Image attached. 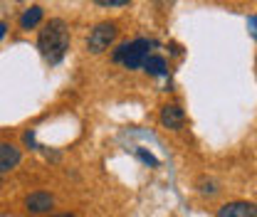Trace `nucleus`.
Returning <instances> with one entry per match:
<instances>
[{
  "mask_svg": "<svg viewBox=\"0 0 257 217\" xmlns=\"http://www.w3.org/2000/svg\"><path fill=\"white\" fill-rule=\"evenodd\" d=\"M42 18H45V10H42L40 5L28 8V10L20 15V30H32V28H37V25L42 23Z\"/></svg>",
  "mask_w": 257,
  "mask_h": 217,
  "instance_id": "1a4fd4ad",
  "label": "nucleus"
},
{
  "mask_svg": "<svg viewBox=\"0 0 257 217\" xmlns=\"http://www.w3.org/2000/svg\"><path fill=\"white\" fill-rule=\"evenodd\" d=\"M37 50L47 64H60L69 50V28L62 18H52L37 35Z\"/></svg>",
  "mask_w": 257,
  "mask_h": 217,
  "instance_id": "f257e3e1",
  "label": "nucleus"
},
{
  "mask_svg": "<svg viewBox=\"0 0 257 217\" xmlns=\"http://www.w3.org/2000/svg\"><path fill=\"white\" fill-rule=\"evenodd\" d=\"M141 67H144V72H146L149 77H166V74H168V62H166V57H161V55H149Z\"/></svg>",
  "mask_w": 257,
  "mask_h": 217,
  "instance_id": "6e6552de",
  "label": "nucleus"
},
{
  "mask_svg": "<svg viewBox=\"0 0 257 217\" xmlns=\"http://www.w3.org/2000/svg\"><path fill=\"white\" fill-rule=\"evenodd\" d=\"M25 207L32 215H45V212H50L55 207V197L50 192H45V190H37V192H30L25 197Z\"/></svg>",
  "mask_w": 257,
  "mask_h": 217,
  "instance_id": "20e7f679",
  "label": "nucleus"
},
{
  "mask_svg": "<svg viewBox=\"0 0 257 217\" xmlns=\"http://www.w3.org/2000/svg\"><path fill=\"white\" fill-rule=\"evenodd\" d=\"M8 35V23H0V40Z\"/></svg>",
  "mask_w": 257,
  "mask_h": 217,
  "instance_id": "ddd939ff",
  "label": "nucleus"
},
{
  "mask_svg": "<svg viewBox=\"0 0 257 217\" xmlns=\"http://www.w3.org/2000/svg\"><path fill=\"white\" fill-rule=\"evenodd\" d=\"M0 183H3V173H0Z\"/></svg>",
  "mask_w": 257,
  "mask_h": 217,
  "instance_id": "2eb2a0df",
  "label": "nucleus"
},
{
  "mask_svg": "<svg viewBox=\"0 0 257 217\" xmlns=\"http://www.w3.org/2000/svg\"><path fill=\"white\" fill-rule=\"evenodd\" d=\"M128 3L131 0H94V5H99V8H124Z\"/></svg>",
  "mask_w": 257,
  "mask_h": 217,
  "instance_id": "9b49d317",
  "label": "nucleus"
},
{
  "mask_svg": "<svg viewBox=\"0 0 257 217\" xmlns=\"http://www.w3.org/2000/svg\"><path fill=\"white\" fill-rule=\"evenodd\" d=\"M161 124L163 128L181 131L186 126V111L178 104H166V106H161Z\"/></svg>",
  "mask_w": 257,
  "mask_h": 217,
  "instance_id": "39448f33",
  "label": "nucleus"
},
{
  "mask_svg": "<svg viewBox=\"0 0 257 217\" xmlns=\"http://www.w3.org/2000/svg\"><path fill=\"white\" fill-rule=\"evenodd\" d=\"M215 217H257V210H255L252 202L235 200V202H225V205H220Z\"/></svg>",
  "mask_w": 257,
  "mask_h": 217,
  "instance_id": "423d86ee",
  "label": "nucleus"
},
{
  "mask_svg": "<svg viewBox=\"0 0 257 217\" xmlns=\"http://www.w3.org/2000/svg\"><path fill=\"white\" fill-rule=\"evenodd\" d=\"M23 160V151L15 143H0V173L18 168Z\"/></svg>",
  "mask_w": 257,
  "mask_h": 217,
  "instance_id": "0eeeda50",
  "label": "nucleus"
},
{
  "mask_svg": "<svg viewBox=\"0 0 257 217\" xmlns=\"http://www.w3.org/2000/svg\"><path fill=\"white\" fill-rule=\"evenodd\" d=\"M198 192L200 195H218L220 192V187H218V183L213 180V178H198Z\"/></svg>",
  "mask_w": 257,
  "mask_h": 217,
  "instance_id": "9d476101",
  "label": "nucleus"
},
{
  "mask_svg": "<svg viewBox=\"0 0 257 217\" xmlns=\"http://www.w3.org/2000/svg\"><path fill=\"white\" fill-rule=\"evenodd\" d=\"M116 35H119V25L116 23H99L94 30L89 32V37H87V50L94 52V55L106 52L114 45Z\"/></svg>",
  "mask_w": 257,
  "mask_h": 217,
  "instance_id": "7ed1b4c3",
  "label": "nucleus"
},
{
  "mask_svg": "<svg viewBox=\"0 0 257 217\" xmlns=\"http://www.w3.org/2000/svg\"><path fill=\"white\" fill-rule=\"evenodd\" d=\"M154 47V42L151 40H146V37H139V40H131V42H124V45H119L116 50H114V55H111V60L116 64H124L126 69H139L144 60L149 57V50Z\"/></svg>",
  "mask_w": 257,
  "mask_h": 217,
  "instance_id": "f03ea898",
  "label": "nucleus"
},
{
  "mask_svg": "<svg viewBox=\"0 0 257 217\" xmlns=\"http://www.w3.org/2000/svg\"><path fill=\"white\" fill-rule=\"evenodd\" d=\"M136 153H139V158H141V160H144V163H149V165H159V160H156V158H154V155L149 153V151H144V148H139V151H136Z\"/></svg>",
  "mask_w": 257,
  "mask_h": 217,
  "instance_id": "f8f14e48",
  "label": "nucleus"
},
{
  "mask_svg": "<svg viewBox=\"0 0 257 217\" xmlns=\"http://www.w3.org/2000/svg\"><path fill=\"white\" fill-rule=\"evenodd\" d=\"M57 217H74V215H57Z\"/></svg>",
  "mask_w": 257,
  "mask_h": 217,
  "instance_id": "4468645a",
  "label": "nucleus"
}]
</instances>
